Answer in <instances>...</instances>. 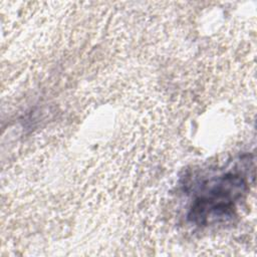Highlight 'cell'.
<instances>
[{"label": "cell", "instance_id": "1", "mask_svg": "<svg viewBox=\"0 0 257 257\" xmlns=\"http://www.w3.org/2000/svg\"><path fill=\"white\" fill-rule=\"evenodd\" d=\"M247 191V181L234 171L206 181L192 202L189 219L198 225H209L233 217L236 204Z\"/></svg>", "mask_w": 257, "mask_h": 257}]
</instances>
